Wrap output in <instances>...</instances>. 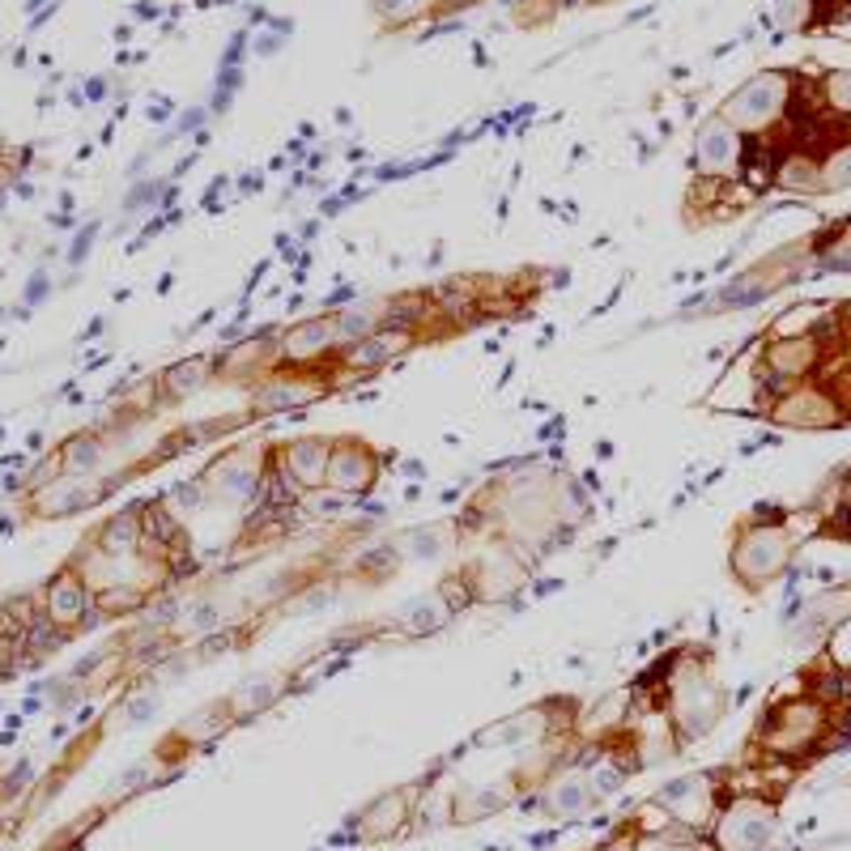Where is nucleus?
Listing matches in <instances>:
<instances>
[{
	"label": "nucleus",
	"mask_w": 851,
	"mask_h": 851,
	"mask_svg": "<svg viewBox=\"0 0 851 851\" xmlns=\"http://www.w3.org/2000/svg\"><path fill=\"white\" fill-rule=\"evenodd\" d=\"M579 724H583V698L579 694H546V698L528 703L520 712L486 724L468 745L473 749H541L550 741L579 737Z\"/></svg>",
	"instance_id": "nucleus-3"
},
{
	"label": "nucleus",
	"mask_w": 851,
	"mask_h": 851,
	"mask_svg": "<svg viewBox=\"0 0 851 851\" xmlns=\"http://www.w3.org/2000/svg\"><path fill=\"white\" fill-rule=\"evenodd\" d=\"M98 486L94 481H85V477H77V473H69L60 486H52V490H43L39 495V516H69V511H82V507H90V502H98Z\"/></svg>",
	"instance_id": "nucleus-18"
},
{
	"label": "nucleus",
	"mask_w": 851,
	"mask_h": 851,
	"mask_svg": "<svg viewBox=\"0 0 851 851\" xmlns=\"http://www.w3.org/2000/svg\"><path fill=\"white\" fill-rule=\"evenodd\" d=\"M452 546H460V537L447 532L443 523H413V528H405V532L392 541V550H401L409 562H435V558H443Z\"/></svg>",
	"instance_id": "nucleus-17"
},
{
	"label": "nucleus",
	"mask_w": 851,
	"mask_h": 851,
	"mask_svg": "<svg viewBox=\"0 0 851 851\" xmlns=\"http://www.w3.org/2000/svg\"><path fill=\"white\" fill-rule=\"evenodd\" d=\"M797 546L800 532L792 511L775 507V502L770 507L758 502L728 532V575L745 596H758V592H767L770 583L783 579V571L797 558Z\"/></svg>",
	"instance_id": "nucleus-2"
},
{
	"label": "nucleus",
	"mask_w": 851,
	"mask_h": 851,
	"mask_svg": "<svg viewBox=\"0 0 851 851\" xmlns=\"http://www.w3.org/2000/svg\"><path fill=\"white\" fill-rule=\"evenodd\" d=\"M792 69H770V73H758L715 111L724 124H733L741 137H767L770 128L783 120L788 111V98H792Z\"/></svg>",
	"instance_id": "nucleus-6"
},
{
	"label": "nucleus",
	"mask_w": 851,
	"mask_h": 851,
	"mask_svg": "<svg viewBox=\"0 0 851 851\" xmlns=\"http://www.w3.org/2000/svg\"><path fill=\"white\" fill-rule=\"evenodd\" d=\"M516 809H528V813H541L546 822H583L588 813H596L601 809V800L592 792V783H588V775L579 767L575 758H567L562 767H553L528 797L516 805Z\"/></svg>",
	"instance_id": "nucleus-8"
},
{
	"label": "nucleus",
	"mask_w": 851,
	"mask_h": 851,
	"mask_svg": "<svg viewBox=\"0 0 851 851\" xmlns=\"http://www.w3.org/2000/svg\"><path fill=\"white\" fill-rule=\"evenodd\" d=\"M286 694H290V668H264L256 677H243L239 686L226 694V703H230L235 724H248L256 715L273 712Z\"/></svg>",
	"instance_id": "nucleus-14"
},
{
	"label": "nucleus",
	"mask_w": 851,
	"mask_h": 851,
	"mask_svg": "<svg viewBox=\"0 0 851 851\" xmlns=\"http://www.w3.org/2000/svg\"><path fill=\"white\" fill-rule=\"evenodd\" d=\"M214 375H218L214 357H184V362L166 366L163 380H158V387H163L170 401H184V396H196V392L209 384Z\"/></svg>",
	"instance_id": "nucleus-19"
},
{
	"label": "nucleus",
	"mask_w": 851,
	"mask_h": 851,
	"mask_svg": "<svg viewBox=\"0 0 851 851\" xmlns=\"http://www.w3.org/2000/svg\"><path fill=\"white\" fill-rule=\"evenodd\" d=\"M634 703L664 715L677 749L707 741L724 719V686L715 677V652L707 643H677L639 677Z\"/></svg>",
	"instance_id": "nucleus-1"
},
{
	"label": "nucleus",
	"mask_w": 851,
	"mask_h": 851,
	"mask_svg": "<svg viewBox=\"0 0 851 851\" xmlns=\"http://www.w3.org/2000/svg\"><path fill=\"white\" fill-rule=\"evenodd\" d=\"M523 800V783L516 770H507L498 783H477V788H460L452 792V826H481L516 809Z\"/></svg>",
	"instance_id": "nucleus-12"
},
{
	"label": "nucleus",
	"mask_w": 851,
	"mask_h": 851,
	"mask_svg": "<svg viewBox=\"0 0 851 851\" xmlns=\"http://www.w3.org/2000/svg\"><path fill=\"white\" fill-rule=\"evenodd\" d=\"M18 639H22V634H0V677H4V668L13 664V652H18Z\"/></svg>",
	"instance_id": "nucleus-20"
},
{
	"label": "nucleus",
	"mask_w": 851,
	"mask_h": 851,
	"mask_svg": "<svg viewBox=\"0 0 851 851\" xmlns=\"http://www.w3.org/2000/svg\"><path fill=\"white\" fill-rule=\"evenodd\" d=\"M733 779H737L733 767L689 770V775H677V779H668L664 788H656V792L647 797V805H652L668 826L707 839V830H712L715 818H719L724 800L737 792Z\"/></svg>",
	"instance_id": "nucleus-4"
},
{
	"label": "nucleus",
	"mask_w": 851,
	"mask_h": 851,
	"mask_svg": "<svg viewBox=\"0 0 851 851\" xmlns=\"http://www.w3.org/2000/svg\"><path fill=\"white\" fill-rule=\"evenodd\" d=\"M779 826V800L767 792H733L707 830L712 851H767Z\"/></svg>",
	"instance_id": "nucleus-7"
},
{
	"label": "nucleus",
	"mask_w": 851,
	"mask_h": 851,
	"mask_svg": "<svg viewBox=\"0 0 851 851\" xmlns=\"http://www.w3.org/2000/svg\"><path fill=\"white\" fill-rule=\"evenodd\" d=\"M90 613H98V601H94V588L77 575V567H60V575L48 583L43 592V618L52 622L55 631H77Z\"/></svg>",
	"instance_id": "nucleus-13"
},
{
	"label": "nucleus",
	"mask_w": 851,
	"mask_h": 851,
	"mask_svg": "<svg viewBox=\"0 0 851 851\" xmlns=\"http://www.w3.org/2000/svg\"><path fill=\"white\" fill-rule=\"evenodd\" d=\"M384 447L366 439V435H332V456H329V481L324 490L332 498H371L380 477H384Z\"/></svg>",
	"instance_id": "nucleus-9"
},
{
	"label": "nucleus",
	"mask_w": 851,
	"mask_h": 851,
	"mask_svg": "<svg viewBox=\"0 0 851 851\" xmlns=\"http://www.w3.org/2000/svg\"><path fill=\"white\" fill-rule=\"evenodd\" d=\"M230 728H239V724H235V715H230V703H226V694H221V698H214V703L196 707L188 719H179V728H175V737H170V741L188 745V754H193V749H200V745H209V741H218V737H226Z\"/></svg>",
	"instance_id": "nucleus-16"
},
{
	"label": "nucleus",
	"mask_w": 851,
	"mask_h": 851,
	"mask_svg": "<svg viewBox=\"0 0 851 851\" xmlns=\"http://www.w3.org/2000/svg\"><path fill=\"white\" fill-rule=\"evenodd\" d=\"M90 546L103 553H120V558H137L145 546V502L115 511L111 520L98 523V532L90 537Z\"/></svg>",
	"instance_id": "nucleus-15"
},
{
	"label": "nucleus",
	"mask_w": 851,
	"mask_h": 851,
	"mask_svg": "<svg viewBox=\"0 0 851 851\" xmlns=\"http://www.w3.org/2000/svg\"><path fill=\"white\" fill-rule=\"evenodd\" d=\"M332 435H294L273 443V477L294 495H320L329 481Z\"/></svg>",
	"instance_id": "nucleus-11"
},
{
	"label": "nucleus",
	"mask_w": 851,
	"mask_h": 851,
	"mask_svg": "<svg viewBox=\"0 0 851 851\" xmlns=\"http://www.w3.org/2000/svg\"><path fill=\"white\" fill-rule=\"evenodd\" d=\"M839 320H843V329L851 332V299L843 302V307H839Z\"/></svg>",
	"instance_id": "nucleus-21"
},
{
	"label": "nucleus",
	"mask_w": 851,
	"mask_h": 851,
	"mask_svg": "<svg viewBox=\"0 0 851 851\" xmlns=\"http://www.w3.org/2000/svg\"><path fill=\"white\" fill-rule=\"evenodd\" d=\"M422 788H426V775L409 779V783H396V788H387V792L366 800L354 813V822H350L357 843L375 848V843H392V839L413 834V813H417Z\"/></svg>",
	"instance_id": "nucleus-10"
},
{
	"label": "nucleus",
	"mask_w": 851,
	"mask_h": 851,
	"mask_svg": "<svg viewBox=\"0 0 851 851\" xmlns=\"http://www.w3.org/2000/svg\"><path fill=\"white\" fill-rule=\"evenodd\" d=\"M269 452L273 443H256L243 439L235 447H221L209 465L200 468L196 486L205 490L209 502H248L264 490V477H269Z\"/></svg>",
	"instance_id": "nucleus-5"
}]
</instances>
